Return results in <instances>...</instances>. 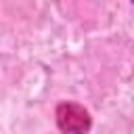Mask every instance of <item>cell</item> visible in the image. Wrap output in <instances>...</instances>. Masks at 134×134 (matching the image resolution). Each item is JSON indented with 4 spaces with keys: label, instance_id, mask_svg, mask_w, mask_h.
Wrapping results in <instances>:
<instances>
[{
    "label": "cell",
    "instance_id": "1",
    "mask_svg": "<svg viewBox=\"0 0 134 134\" xmlns=\"http://www.w3.org/2000/svg\"><path fill=\"white\" fill-rule=\"evenodd\" d=\"M57 124L65 134H86L90 128V117L84 107L63 103L57 109Z\"/></svg>",
    "mask_w": 134,
    "mask_h": 134
}]
</instances>
